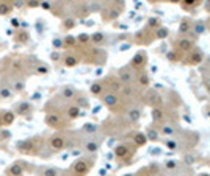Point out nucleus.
Wrapping results in <instances>:
<instances>
[{"label": "nucleus", "mask_w": 210, "mask_h": 176, "mask_svg": "<svg viewBox=\"0 0 210 176\" xmlns=\"http://www.w3.org/2000/svg\"><path fill=\"white\" fill-rule=\"evenodd\" d=\"M28 69L24 55H8L0 59V80L13 81L16 78H28Z\"/></svg>", "instance_id": "obj_1"}, {"label": "nucleus", "mask_w": 210, "mask_h": 176, "mask_svg": "<svg viewBox=\"0 0 210 176\" xmlns=\"http://www.w3.org/2000/svg\"><path fill=\"white\" fill-rule=\"evenodd\" d=\"M44 145H46V140L42 136H32L24 140H19L16 143V150L25 156H39Z\"/></svg>", "instance_id": "obj_2"}, {"label": "nucleus", "mask_w": 210, "mask_h": 176, "mask_svg": "<svg viewBox=\"0 0 210 176\" xmlns=\"http://www.w3.org/2000/svg\"><path fill=\"white\" fill-rule=\"evenodd\" d=\"M46 145L52 153H57V151H61L64 148H69L72 145V139H69V136H66L64 132H55L49 137Z\"/></svg>", "instance_id": "obj_3"}, {"label": "nucleus", "mask_w": 210, "mask_h": 176, "mask_svg": "<svg viewBox=\"0 0 210 176\" xmlns=\"http://www.w3.org/2000/svg\"><path fill=\"white\" fill-rule=\"evenodd\" d=\"M32 171H35L33 164L19 159L5 168V176H24V173H32Z\"/></svg>", "instance_id": "obj_4"}, {"label": "nucleus", "mask_w": 210, "mask_h": 176, "mask_svg": "<svg viewBox=\"0 0 210 176\" xmlns=\"http://www.w3.org/2000/svg\"><path fill=\"white\" fill-rule=\"evenodd\" d=\"M92 165V160L88 157H80L71 165V174L72 176H85Z\"/></svg>", "instance_id": "obj_5"}, {"label": "nucleus", "mask_w": 210, "mask_h": 176, "mask_svg": "<svg viewBox=\"0 0 210 176\" xmlns=\"http://www.w3.org/2000/svg\"><path fill=\"white\" fill-rule=\"evenodd\" d=\"M13 112L16 114V117H25V115H30L33 112V104L27 100H22L19 103H16Z\"/></svg>", "instance_id": "obj_6"}, {"label": "nucleus", "mask_w": 210, "mask_h": 176, "mask_svg": "<svg viewBox=\"0 0 210 176\" xmlns=\"http://www.w3.org/2000/svg\"><path fill=\"white\" fill-rule=\"evenodd\" d=\"M36 176H63V170L57 168V167H38L35 168Z\"/></svg>", "instance_id": "obj_7"}, {"label": "nucleus", "mask_w": 210, "mask_h": 176, "mask_svg": "<svg viewBox=\"0 0 210 176\" xmlns=\"http://www.w3.org/2000/svg\"><path fill=\"white\" fill-rule=\"evenodd\" d=\"M13 39L14 42L21 44V45H28L30 44V35L25 28H19V30H14L13 33Z\"/></svg>", "instance_id": "obj_8"}, {"label": "nucleus", "mask_w": 210, "mask_h": 176, "mask_svg": "<svg viewBox=\"0 0 210 176\" xmlns=\"http://www.w3.org/2000/svg\"><path fill=\"white\" fill-rule=\"evenodd\" d=\"M14 97V92L8 81L0 80V100H11Z\"/></svg>", "instance_id": "obj_9"}, {"label": "nucleus", "mask_w": 210, "mask_h": 176, "mask_svg": "<svg viewBox=\"0 0 210 176\" xmlns=\"http://www.w3.org/2000/svg\"><path fill=\"white\" fill-rule=\"evenodd\" d=\"M0 120H2L3 128H5V126H10V125L14 123L16 114L13 112V109H0Z\"/></svg>", "instance_id": "obj_10"}, {"label": "nucleus", "mask_w": 210, "mask_h": 176, "mask_svg": "<svg viewBox=\"0 0 210 176\" xmlns=\"http://www.w3.org/2000/svg\"><path fill=\"white\" fill-rule=\"evenodd\" d=\"M61 63H63L66 67H75V66L80 63V56H78L77 53L68 52L66 55H63V58H61Z\"/></svg>", "instance_id": "obj_11"}, {"label": "nucleus", "mask_w": 210, "mask_h": 176, "mask_svg": "<svg viewBox=\"0 0 210 176\" xmlns=\"http://www.w3.org/2000/svg\"><path fill=\"white\" fill-rule=\"evenodd\" d=\"M10 86H11L14 95L16 94H22L27 89V78H16V80L10 81Z\"/></svg>", "instance_id": "obj_12"}, {"label": "nucleus", "mask_w": 210, "mask_h": 176, "mask_svg": "<svg viewBox=\"0 0 210 176\" xmlns=\"http://www.w3.org/2000/svg\"><path fill=\"white\" fill-rule=\"evenodd\" d=\"M63 114H64V117H66L68 120H74V118H78V117L82 115V109L77 108L75 104H68V106L64 108Z\"/></svg>", "instance_id": "obj_13"}, {"label": "nucleus", "mask_w": 210, "mask_h": 176, "mask_svg": "<svg viewBox=\"0 0 210 176\" xmlns=\"http://www.w3.org/2000/svg\"><path fill=\"white\" fill-rule=\"evenodd\" d=\"M60 97H61L63 100H66V101H71V100H74V98L77 97V90H75L72 86H64V87H61V90H60Z\"/></svg>", "instance_id": "obj_14"}, {"label": "nucleus", "mask_w": 210, "mask_h": 176, "mask_svg": "<svg viewBox=\"0 0 210 176\" xmlns=\"http://www.w3.org/2000/svg\"><path fill=\"white\" fill-rule=\"evenodd\" d=\"M14 0H0V16H10L13 8Z\"/></svg>", "instance_id": "obj_15"}, {"label": "nucleus", "mask_w": 210, "mask_h": 176, "mask_svg": "<svg viewBox=\"0 0 210 176\" xmlns=\"http://www.w3.org/2000/svg\"><path fill=\"white\" fill-rule=\"evenodd\" d=\"M99 146H100V143H99V140H96V139H86V140L83 142V150H85L86 153H96V151L99 150Z\"/></svg>", "instance_id": "obj_16"}, {"label": "nucleus", "mask_w": 210, "mask_h": 176, "mask_svg": "<svg viewBox=\"0 0 210 176\" xmlns=\"http://www.w3.org/2000/svg\"><path fill=\"white\" fill-rule=\"evenodd\" d=\"M102 100H103L105 106H108L110 109H113V108L118 104V97H116V94H113V92L105 94V95L102 97Z\"/></svg>", "instance_id": "obj_17"}, {"label": "nucleus", "mask_w": 210, "mask_h": 176, "mask_svg": "<svg viewBox=\"0 0 210 176\" xmlns=\"http://www.w3.org/2000/svg\"><path fill=\"white\" fill-rule=\"evenodd\" d=\"M11 131H8V129H5V128H2L0 129V148H3V150H7V145H8V142L11 140Z\"/></svg>", "instance_id": "obj_18"}, {"label": "nucleus", "mask_w": 210, "mask_h": 176, "mask_svg": "<svg viewBox=\"0 0 210 176\" xmlns=\"http://www.w3.org/2000/svg\"><path fill=\"white\" fill-rule=\"evenodd\" d=\"M89 90H91V94H92L94 97H100V95H102V92H103V84H102V83H99V81H96V83H92V84H91Z\"/></svg>", "instance_id": "obj_19"}, {"label": "nucleus", "mask_w": 210, "mask_h": 176, "mask_svg": "<svg viewBox=\"0 0 210 176\" xmlns=\"http://www.w3.org/2000/svg\"><path fill=\"white\" fill-rule=\"evenodd\" d=\"M74 45H77V38H74V36L63 38V47L64 49H72Z\"/></svg>", "instance_id": "obj_20"}, {"label": "nucleus", "mask_w": 210, "mask_h": 176, "mask_svg": "<svg viewBox=\"0 0 210 176\" xmlns=\"http://www.w3.org/2000/svg\"><path fill=\"white\" fill-rule=\"evenodd\" d=\"M74 100H75V103H74V104H75L77 108H80V109H86V108L89 106L88 100H86V98H85L83 95H80V97H75Z\"/></svg>", "instance_id": "obj_21"}, {"label": "nucleus", "mask_w": 210, "mask_h": 176, "mask_svg": "<svg viewBox=\"0 0 210 176\" xmlns=\"http://www.w3.org/2000/svg\"><path fill=\"white\" fill-rule=\"evenodd\" d=\"M103 39H105V35H103V33H94V35H91V36H89V41H91L92 44H96V45L102 44V42H103Z\"/></svg>", "instance_id": "obj_22"}, {"label": "nucleus", "mask_w": 210, "mask_h": 176, "mask_svg": "<svg viewBox=\"0 0 210 176\" xmlns=\"http://www.w3.org/2000/svg\"><path fill=\"white\" fill-rule=\"evenodd\" d=\"M127 153H129V148H127L126 145H119V146H116V150H115L116 157H126Z\"/></svg>", "instance_id": "obj_23"}, {"label": "nucleus", "mask_w": 210, "mask_h": 176, "mask_svg": "<svg viewBox=\"0 0 210 176\" xmlns=\"http://www.w3.org/2000/svg\"><path fill=\"white\" fill-rule=\"evenodd\" d=\"M42 0H24V7L28 8V10H33V8H38L41 5Z\"/></svg>", "instance_id": "obj_24"}, {"label": "nucleus", "mask_w": 210, "mask_h": 176, "mask_svg": "<svg viewBox=\"0 0 210 176\" xmlns=\"http://www.w3.org/2000/svg\"><path fill=\"white\" fill-rule=\"evenodd\" d=\"M74 25H75V21H74L72 17H68V19L63 21L61 28H63V30H71V28H74Z\"/></svg>", "instance_id": "obj_25"}, {"label": "nucleus", "mask_w": 210, "mask_h": 176, "mask_svg": "<svg viewBox=\"0 0 210 176\" xmlns=\"http://www.w3.org/2000/svg\"><path fill=\"white\" fill-rule=\"evenodd\" d=\"M83 131L88 132V134H94V132L97 131V125H94V123H86V125H83Z\"/></svg>", "instance_id": "obj_26"}, {"label": "nucleus", "mask_w": 210, "mask_h": 176, "mask_svg": "<svg viewBox=\"0 0 210 176\" xmlns=\"http://www.w3.org/2000/svg\"><path fill=\"white\" fill-rule=\"evenodd\" d=\"M89 42H91V41H89V36H88V35L82 33V35H78V36H77V44L85 45V44H89Z\"/></svg>", "instance_id": "obj_27"}, {"label": "nucleus", "mask_w": 210, "mask_h": 176, "mask_svg": "<svg viewBox=\"0 0 210 176\" xmlns=\"http://www.w3.org/2000/svg\"><path fill=\"white\" fill-rule=\"evenodd\" d=\"M135 142H137L138 145H144V143H146V136L137 134V136H135Z\"/></svg>", "instance_id": "obj_28"}, {"label": "nucleus", "mask_w": 210, "mask_h": 176, "mask_svg": "<svg viewBox=\"0 0 210 176\" xmlns=\"http://www.w3.org/2000/svg\"><path fill=\"white\" fill-rule=\"evenodd\" d=\"M188 30H190V24H188V22H182L180 27H179V31H180V33H187Z\"/></svg>", "instance_id": "obj_29"}, {"label": "nucleus", "mask_w": 210, "mask_h": 176, "mask_svg": "<svg viewBox=\"0 0 210 176\" xmlns=\"http://www.w3.org/2000/svg\"><path fill=\"white\" fill-rule=\"evenodd\" d=\"M129 117H130L132 122H135V120L140 118V112H138V111H132V112H129Z\"/></svg>", "instance_id": "obj_30"}, {"label": "nucleus", "mask_w": 210, "mask_h": 176, "mask_svg": "<svg viewBox=\"0 0 210 176\" xmlns=\"http://www.w3.org/2000/svg\"><path fill=\"white\" fill-rule=\"evenodd\" d=\"M152 117H154V120H160V118H162V111H158V109H154V112H152Z\"/></svg>", "instance_id": "obj_31"}, {"label": "nucleus", "mask_w": 210, "mask_h": 176, "mask_svg": "<svg viewBox=\"0 0 210 176\" xmlns=\"http://www.w3.org/2000/svg\"><path fill=\"white\" fill-rule=\"evenodd\" d=\"M53 47H57V49H63V39L60 41V39H55L53 41Z\"/></svg>", "instance_id": "obj_32"}, {"label": "nucleus", "mask_w": 210, "mask_h": 176, "mask_svg": "<svg viewBox=\"0 0 210 176\" xmlns=\"http://www.w3.org/2000/svg\"><path fill=\"white\" fill-rule=\"evenodd\" d=\"M190 45H191V44H190L188 41H180V47H182L183 50H188V49H190Z\"/></svg>", "instance_id": "obj_33"}, {"label": "nucleus", "mask_w": 210, "mask_h": 176, "mask_svg": "<svg viewBox=\"0 0 210 176\" xmlns=\"http://www.w3.org/2000/svg\"><path fill=\"white\" fill-rule=\"evenodd\" d=\"M50 58H52L53 61H58V59H60V53H58V52H55V53H52V56H50Z\"/></svg>", "instance_id": "obj_34"}, {"label": "nucleus", "mask_w": 210, "mask_h": 176, "mask_svg": "<svg viewBox=\"0 0 210 176\" xmlns=\"http://www.w3.org/2000/svg\"><path fill=\"white\" fill-rule=\"evenodd\" d=\"M149 137H151V140H157V132L151 131V132H149Z\"/></svg>", "instance_id": "obj_35"}, {"label": "nucleus", "mask_w": 210, "mask_h": 176, "mask_svg": "<svg viewBox=\"0 0 210 176\" xmlns=\"http://www.w3.org/2000/svg\"><path fill=\"white\" fill-rule=\"evenodd\" d=\"M185 162H187V164H191V162H194V157H193V156H187V157H185Z\"/></svg>", "instance_id": "obj_36"}, {"label": "nucleus", "mask_w": 210, "mask_h": 176, "mask_svg": "<svg viewBox=\"0 0 210 176\" xmlns=\"http://www.w3.org/2000/svg\"><path fill=\"white\" fill-rule=\"evenodd\" d=\"M166 35H168L166 30H160V31H158V36H160V38H163V36H166Z\"/></svg>", "instance_id": "obj_37"}, {"label": "nucleus", "mask_w": 210, "mask_h": 176, "mask_svg": "<svg viewBox=\"0 0 210 176\" xmlns=\"http://www.w3.org/2000/svg\"><path fill=\"white\" fill-rule=\"evenodd\" d=\"M166 167H168V168H174V167H176V162H172V160H171V162H168V164H166Z\"/></svg>", "instance_id": "obj_38"}, {"label": "nucleus", "mask_w": 210, "mask_h": 176, "mask_svg": "<svg viewBox=\"0 0 210 176\" xmlns=\"http://www.w3.org/2000/svg\"><path fill=\"white\" fill-rule=\"evenodd\" d=\"M163 132H165V134H171L172 129H171V128H163Z\"/></svg>", "instance_id": "obj_39"}, {"label": "nucleus", "mask_w": 210, "mask_h": 176, "mask_svg": "<svg viewBox=\"0 0 210 176\" xmlns=\"http://www.w3.org/2000/svg\"><path fill=\"white\" fill-rule=\"evenodd\" d=\"M183 2H185L187 5H193V3H194V0H183Z\"/></svg>", "instance_id": "obj_40"}, {"label": "nucleus", "mask_w": 210, "mask_h": 176, "mask_svg": "<svg viewBox=\"0 0 210 176\" xmlns=\"http://www.w3.org/2000/svg\"><path fill=\"white\" fill-rule=\"evenodd\" d=\"M168 2H171V3H179L180 0H168Z\"/></svg>", "instance_id": "obj_41"}, {"label": "nucleus", "mask_w": 210, "mask_h": 176, "mask_svg": "<svg viewBox=\"0 0 210 176\" xmlns=\"http://www.w3.org/2000/svg\"><path fill=\"white\" fill-rule=\"evenodd\" d=\"M3 128V125H2V120H0V129H2Z\"/></svg>", "instance_id": "obj_42"}, {"label": "nucleus", "mask_w": 210, "mask_h": 176, "mask_svg": "<svg viewBox=\"0 0 210 176\" xmlns=\"http://www.w3.org/2000/svg\"><path fill=\"white\" fill-rule=\"evenodd\" d=\"M0 49H2V42H0Z\"/></svg>", "instance_id": "obj_43"}, {"label": "nucleus", "mask_w": 210, "mask_h": 176, "mask_svg": "<svg viewBox=\"0 0 210 176\" xmlns=\"http://www.w3.org/2000/svg\"><path fill=\"white\" fill-rule=\"evenodd\" d=\"M126 176H132V174H126Z\"/></svg>", "instance_id": "obj_44"}, {"label": "nucleus", "mask_w": 210, "mask_h": 176, "mask_svg": "<svg viewBox=\"0 0 210 176\" xmlns=\"http://www.w3.org/2000/svg\"><path fill=\"white\" fill-rule=\"evenodd\" d=\"M204 176H208V174H204Z\"/></svg>", "instance_id": "obj_45"}]
</instances>
